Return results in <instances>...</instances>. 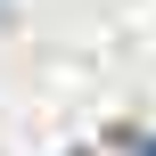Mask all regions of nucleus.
Instances as JSON below:
<instances>
[{
    "label": "nucleus",
    "instance_id": "f257e3e1",
    "mask_svg": "<svg viewBox=\"0 0 156 156\" xmlns=\"http://www.w3.org/2000/svg\"><path fill=\"white\" fill-rule=\"evenodd\" d=\"M148 156H156V148H148Z\"/></svg>",
    "mask_w": 156,
    "mask_h": 156
}]
</instances>
